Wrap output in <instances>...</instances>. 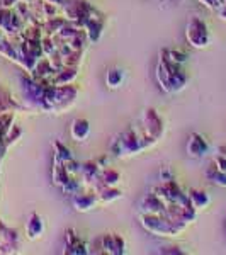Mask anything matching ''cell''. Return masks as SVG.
I'll use <instances>...</instances> for the list:
<instances>
[{
    "instance_id": "7c38bea8",
    "label": "cell",
    "mask_w": 226,
    "mask_h": 255,
    "mask_svg": "<svg viewBox=\"0 0 226 255\" xmlns=\"http://www.w3.org/2000/svg\"><path fill=\"white\" fill-rule=\"evenodd\" d=\"M70 180V174L67 172V167H65V163L61 162L58 157H55V167H53V182L56 184V186H63V184H67Z\"/></svg>"
},
{
    "instance_id": "5b68a950",
    "label": "cell",
    "mask_w": 226,
    "mask_h": 255,
    "mask_svg": "<svg viewBox=\"0 0 226 255\" xmlns=\"http://www.w3.org/2000/svg\"><path fill=\"white\" fill-rule=\"evenodd\" d=\"M72 204L77 211L87 213L97 204V194L94 191L92 192H80L79 191L72 196Z\"/></svg>"
},
{
    "instance_id": "9c48e42d",
    "label": "cell",
    "mask_w": 226,
    "mask_h": 255,
    "mask_svg": "<svg viewBox=\"0 0 226 255\" xmlns=\"http://www.w3.org/2000/svg\"><path fill=\"white\" fill-rule=\"evenodd\" d=\"M102 27H104V19L96 17V15H94V17L85 24L84 31H85V36H87V39L90 41V43H96V41H99V38H101V34H102Z\"/></svg>"
},
{
    "instance_id": "6da1fadb",
    "label": "cell",
    "mask_w": 226,
    "mask_h": 255,
    "mask_svg": "<svg viewBox=\"0 0 226 255\" xmlns=\"http://www.w3.org/2000/svg\"><path fill=\"white\" fill-rule=\"evenodd\" d=\"M141 139L136 133H134L133 128L126 129L124 133L119 136L113 145V153L116 157H128V155H134L143 151V145H141Z\"/></svg>"
},
{
    "instance_id": "ac0fdd59",
    "label": "cell",
    "mask_w": 226,
    "mask_h": 255,
    "mask_svg": "<svg viewBox=\"0 0 226 255\" xmlns=\"http://www.w3.org/2000/svg\"><path fill=\"white\" fill-rule=\"evenodd\" d=\"M55 148H56L55 157H58L63 163H67V162H70V160H73L72 153H70V150L61 141H55Z\"/></svg>"
},
{
    "instance_id": "44dd1931",
    "label": "cell",
    "mask_w": 226,
    "mask_h": 255,
    "mask_svg": "<svg viewBox=\"0 0 226 255\" xmlns=\"http://www.w3.org/2000/svg\"><path fill=\"white\" fill-rule=\"evenodd\" d=\"M44 2H49V3H53V5H56V7H63L67 0H44Z\"/></svg>"
},
{
    "instance_id": "8992f818",
    "label": "cell",
    "mask_w": 226,
    "mask_h": 255,
    "mask_svg": "<svg viewBox=\"0 0 226 255\" xmlns=\"http://www.w3.org/2000/svg\"><path fill=\"white\" fill-rule=\"evenodd\" d=\"M101 245L104 249L106 254H113V255H119V254H124V240H122L119 235H104L101 238Z\"/></svg>"
},
{
    "instance_id": "5bb4252c",
    "label": "cell",
    "mask_w": 226,
    "mask_h": 255,
    "mask_svg": "<svg viewBox=\"0 0 226 255\" xmlns=\"http://www.w3.org/2000/svg\"><path fill=\"white\" fill-rule=\"evenodd\" d=\"M96 194H97V203L109 204V203H113V201L119 199V197L122 196V192L116 187H102Z\"/></svg>"
},
{
    "instance_id": "277c9868",
    "label": "cell",
    "mask_w": 226,
    "mask_h": 255,
    "mask_svg": "<svg viewBox=\"0 0 226 255\" xmlns=\"http://www.w3.org/2000/svg\"><path fill=\"white\" fill-rule=\"evenodd\" d=\"M139 209L141 215H165L167 204L155 192H150L139 201Z\"/></svg>"
},
{
    "instance_id": "ffe728a7",
    "label": "cell",
    "mask_w": 226,
    "mask_h": 255,
    "mask_svg": "<svg viewBox=\"0 0 226 255\" xmlns=\"http://www.w3.org/2000/svg\"><path fill=\"white\" fill-rule=\"evenodd\" d=\"M20 0H0V3H2V7H5V9H12V7H15Z\"/></svg>"
},
{
    "instance_id": "52a82bcc",
    "label": "cell",
    "mask_w": 226,
    "mask_h": 255,
    "mask_svg": "<svg viewBox=\"0 0 226 255\" xmlns=\"http://www.w3.org/2000/svg\"><path fill=\"white\" fill-rule=\"evenodd\" d=\"M26 233L29 240H38L44 233V221L38 213H32L29 221L26 223Z\"/></svg>"
},
{
    "instance_id": "2e32d148",
    "label": "cell",
    "mask_w": 226,
    "mask_h": 255,
    "mask_svg": "<svg viewBox=\"0 0 226 255\" xmlns=\"http://www.w3.org/2000/svg\"><path fill=\"white\" fill-rule=\"evenodd\" d=\"M124 82V72L121 68H113L106 75V84L109 89H119Z\"/></svg>"
},
{
    "instance_id": "9a60e30c",
    "label": "cell",
    "mask_w": 226,
    "mask_h": 255,
    "mask_svg": "<svg viewBox=\"0 0 226 255\" xmlns=\"http://www.w3.org/2000/svg\"><path fill=\"white\" fill-rule=\"evenodd\" d=\"M0 56H3V58H7L10 61H15V63L19 61L17 48L12 46V43L7 39V36H3V38L0 39Z\"/></svg>"
},
{
    "instance_id": "4fadbf2b",
    "label": "cell",
    "mask_w": 226,
    "mask_h": 255,
    "mask_svg": "<svg viewBox=\"0 0 226 255\" xmlns=\"http://www.w3.org/2000/svg\"><path fill=\"white\" fill-rule=\"evenodd\" d=\"M101 184L104 187H116L119 182H121V174L114 168H104L101 170Z\"/></svg>"
},
{
    "instance_id": "7a4b0ae2",
    "label": "cell",
    "mask_w": 226,
    "mask_h": 255,
    "mask_svg": "<svg viewBox=\"0 0 226 255\" xmlns=\"http://www.w3.org/2000/svg\"><path fill=\"white\" fill-rule=\"evenodd\" d=\"M186 36H187V41L194 48H204V46H208V43H209V34H208L206 26H204L203 20H199L197 17H194L189 22Z\"/></svg>"
},
{
    "instance_id": "ba28073f",
    "label": "cell",
    "mask_w": 226,
    "mask_h": 255,
    "mask_svg": "<svg viewBox=\"0 0 226 255\" xmlns=\"http://www.w3.org/2000/svg\"><path fill=\"white\" fill-rule=\"evenodd\" d=\"M70 134L75 141H85L90 134V125L87 119H75L70 126Z\"/></svg>"
},
{
    "instance_id": "d6986e66",
    "label": "cell",
    "mask_w": 226,
    "mask_h": 255,
    "mask_svg": "<svg viewBox=\"0 0 226 255\" xmlns=\"http://www.w3.org/2000/svg\"><path fill=\"white\" fill-rule=\"evenodd\" d=\"M165 53H167V56L170 58V61H174L175 65H182L184 61L187 60V55L186 53H182V51H174V49H165Z\"/></svg>"
},
{
    "instance_id": "30bf717a",
    "label": "cell",
    "mask_w": 226,
    "mask_h": 255,
    "mask_svg": "<svg viewBox=\"0 0 226 255\" xmlns=\"http://www.w3.org/2000/svg\"><path fill=\"white\" fill-rule=\"evenodd\" d=\"M67 252L68 254H89L87 245L80 240V237L77 235L73 230H67Z\"/></svg>"
},
{
    "instance_id": "7402d4cb",
    "label": "cell",
    "mask_w": 226,
    "mask_h": 255,
    "mask_svg": "<svg viewBox=\"0 0 226 255\" xmlns=\"http://www.w3.org/2000/svg\"><path fill=\"white\" fill-rule=\"evenodd\" d=\"M220 15H221V17H223V19L226 20V10H221V12H220Z\"/></svg>"
},
{
    "instance_id": "3957f363",
    "label": "cell",
    "mask_w": 226,
    "mask_h": 255,
    "mask_svg": "<svg viewBox=\"0 0 226 255\" xmlns=\"http://www.w3.org/2000/svg\"><path fill=\"white\" fill-rule=\"evenodd\" d=\"M141 121H143L145 134H148L150 138L158 139L163 134V121L160 119L155 109H146L141 116Z\"/></svg>"
},
{
    "instance_id": "e0dca14e",
    "label": "cell",
    "mask_w": 226,
    "mask_h": 255,
    "mask_svg": "<svg viewBox=\"0 0 226 255\" xmlns=\"http://www.w3.org/2000/svg\"><path fill=\"white\" fill-rule=\"evenodd\" d=\"M189 201H191V206L192 208H204L209 203L206 192H201V191H191L189 192Z\"/></svg>"
},
{
    "instance_id": "8fae6325",
    "label": "cell",
    "mask_w": 226,
    "mask_h": 255,
    "mask_svg": "<svg viewBox=\"0 0 226 255\" xmlns=\"http://www.w3.org/2000/svg\"><path fill=\"white\" fill-rule=\"evenodd\" d=\"M208 151V145L206 141H204L203 138L199 136V134H191V138H189V143H187V153L191 155V157H203L204 153Z\"/></svg>"
}]
</instances>
